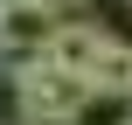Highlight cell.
Listing matches in <instances>:
<instances>
[{
    "label": "cell",
    "mask_w": 132,
    "mask_h": 125,
    "mask_svg": "<svg viewBox=\"0 0 132 125\" xmlns=\"http://www.w3.org/2000/svg\"><path fill=\"white\" fill-rule=\"evenodd\" d=\"M49 28H56L49 7H35V0H0V63L14 70V63L42 56V49H49Z\"/></svg>",
    "instance_id": "2"
},
{
    "label": "cell",
    "mask_w": 132,
    "mask_h": 125,
    "mask_svg": "<svg viewBox=\"0 0 132 125\" xmlns=\"http://www.w3.org/2000/svg\"><path fill=\"white\" fill-rule=\"evenodd\" d=\"M35 7H49V14L63 21V14H70V7H84V0H35Z\"/></svg>",
    "instance_id": "5"
},
{
    "label": "cell",
    "mask_w": 132,
    "mask_h": 125,
    "mask_svg": "<svg viewBox=\"0 0 132 125\" xmlns=\"http://www.w3.org/2000/svg\"><path fill=\"white\" fill-rule=\"evenodd\" d=\"M84 84H90V90H111V97H132V42H111V35H104Z\"/></svg>",
    "instance_id": "4"
},
{
    "label": "cell",
    "mask_w": 132,
    "mask_h": 125,
    "mask_svg": "<svg viewBox=\"0 0 132 125\" xmlns=\"http://www.w3.org/2000/svg\"><path fill=\"white\" fill-rule=\"evenodd\" d=\"M97 42H104V28H97V21H56L42 56H49L56 70H70V77H90V56H97Z\"/></svg>",
    "instance_id": "3"
},
{
    "label": "cell",
    "mask_w": 132,
    "mask_h": 125,
    "mask_svg": "<svg viewBox=\"0 0 132 125\" xmlns=\"http://www.w3.org/2000/svg\"><path fill=\"white\" fill-rule=\"evenodd\" d=\"M14 77V90H21V118L28 125H70V111L84 104V77H70V70H56L49 56H28V63H14L7 70Z\"/></svg>",
    "instance_id": "1"
}]
</instances>
